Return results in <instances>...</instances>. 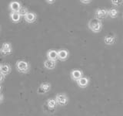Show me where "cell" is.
<instances>
[{
    "instance_id": "cell-26",
    "label": "cell",
    "mask_w": 123,
    "mask_h": 116,
    "mask_svg": "<svg viewBox=\"0 0 123 116\" xmlns=\"http://www.w3.org/2000/svg\"><path fill=\"white\" fill-rule=\"evenodd\" d=\"M0 31H1V26H0Z\"/></svg>"
},
{
    "instance_id": "cell-7",
    "label": "cell",
    "mask_w": 123,
    "mask_h": 116,
    "mask_svg": "<svg viewBox=\"0 0 123 116\" xmlns=\"http://www.w3.org/2000/svg\"><path fill=\"white\" fill-rule=\"evenodd\" d=\"M70 76H71V78L73 80H75L77 82L80 78H82L83 77V72L79 69H74L71 71Z\"/></svg>"
},
{
    "instance_id": "cell-23",
    "label": "cell",
    "mask_w": 123,
    "mask_h": 116,
    "mask_svg": "<svg viewBox=\"0 0 123 116\" xmlns=\"http://www.w3.org/2000/svg\"><path fill=\"white\" fill-rule=\"evenodd\" d=\"M3 100H4V96H3V94H0V104L2 103Z\"/></svg>"
},
{
    "instance_id": "cell-6",
    "label": "cell",
    "mask_w": 123,
    "mask_h": 116,
    "mask_svg": "<svg viewBox=\"0 0 123 116\" xmlns=\"http://www.w3.org/2000/svg\"><path fill=\"white\" fill-rule=\"evenodd\" d=\"M51 87H52V85L50 83L43 82V83H42L39 85V87H38V94H45V93L49 92L50 90H51Z\"/></svg>"
},
{
    "instance_id": "cell-15",
    "label": "cell",
    "mask_w": 123,
    "mask_h": 116,
    "mask_svg": "<svg viewBox=\"0 0 123 116\" xmlns=\"http://www.w3.org/2000/svg\"><path fill=\"white\" fill-rule=\"evenodd\" d=\"M44 67L48 69V70H53L54 68L56 66V61H54V60H45L44 61Z\"/></svg>"
},
{
    "instance_id": "cell-4",
    "label": "cell",
    "mask_w": 123,
    "mask_h": 116,
    "mask_svg": "<svg viewBox=\"0 0 123 116\" xmlns=\"http://www.w3.org/2000/svg\"><path fill=\"white\" fill-rule=\"evenodd\" d=\"M0 52L4 56L10 55L12 53V44L8 42L3 43L2 45V48L0 50Z\"/></svg>"
},
{
    "instance_id": "cell-16",
    "label": "cell",
    "mask_w": 123,
    "mask_h": 116,
    "mask_svg": "<svg viewBox=\"0 0 123 116\" xmlns=\"http://www.w3.org/2000/svg\"><path fill=\"white\" fill-rule=\"evenodd\" d=\"M10 19H11L12 22L18 23V22H20L21 15H19L18 13H13V12H11V13H10Z\"/></svg>"
},
{
    "instance_id": "cell-11",
    "label": "cell",
    "mask_w": 123,
    "mask_h": 116,
    "mask_svg": "<svg viewBox=\"0 0 123 116\" xmlns=\"http://www.w3.org/2000/svg\"><path fill=\"white\" fill-rule=\"evenodd\" d=\"M90 79L87 77H82V78H80L77 81V84L81 88H86L88 87V85L89 84Z\"/></svg>"
},
{
    "instance_id": "cell-10",
    "label": "cell",
    "mask_w": 123,
    "mask_h": 116,
    "mask_svg": "<svg viewBox=\"0 0 123 116\" xmlns=\"http://www.w3.org/2000/svg\"><path fill=\"white\" fill-rule=\"evenodd\" d=\"M9 8L12 12H13V13H18V11L20 10V9L22 8V5L19 2L13 1L9 3Z\"/></svg>"
},
{
    "instance_id": "cell-21",
    "label": "cell",
    "mask_w": 123,
    "mask_h": 116,
    "mask_svg": "<svg viewBox=\"0 0 123 116\" xmlns=\"http://www.w3.org/2000/svg\"><path fill=\"white\" fill-rule=\"evenodd\" d=\"M80 2L82 4H85V5H86V4H90L92 2L91 0H80Z\"/></svg>"
},
{
    "instance_id": "cell-22",
    "label": "cell",
    "mask_w": 123,
    "mask_h": 116,
    "mask_svg": "<svg viewBox=\"0 0 123 116\" xmlns=\"http://www.w3.org/2000/svg\"><path fill=\"white\" fill-rule=\"evenodd\" d=\"M5 77H6L5 75H3V74H2V73H0V84H1L4 80H5Z\"/></svg>"
},
{
    "instance_id": "cell-8",
    "label": "cell",
    "mask_w": 123,
    "mask_h": 116,
    "mask_svg": "<svg viewBox=\"0 0 123 116\" xmlns=\"http://www.w3.org/2000/svg\"><path fill=\"white\" fill-rule=\"evenodd\" d=\"M115 42H116V36H115V34L110 33V34L106 35V36L104 37V43L108 46L113 45Z\"/></svg>"
},
{
    "instance_id": "cell-20",
    "label": "cell",
    "mask_w": 123,
    "mask_h": 116,
    "mask_svg": "<svg viewBox=\"0 0 123 116\" xmlns=\"http://www.w3.org/2000/svg\"><path fill=\"white\" fill-rule=\"evenodd\" d=\"M110 2L114 6H120L123 4V0H111Z\"/></svg>"
},
{
    "instance_id": "cell-3",
    "label": "cell",
    "mask_w": 123,
    "mask_h": 116,
    "mask_svg": "<svg viewBox=\"0 0 123 116\" xmlns=\"http://www.w3.org/2000/svg\"><path fill=\"white\" fill-rule=\"evenodd\" d=\"M55 99L57 102V104H59L60 106L66 105L68 102V98L65 93H59V94H57L55 95Z\"/></svg>"
},
{
    "instance_id": "cell-9",
    "label": "cell",
    "mask_w": 123,
    "mask_h": 116,
    "mask_svg": "<svg viewBox=\"0 0 123 116\" xmlns=\"http://www.w3.org/2000/svg\"><path fill=\"white\" fill-rule=\"evenodd\" d=\"M69 56V52L67 50L65 49H61L58 50V60L61 61H65Z\"/></svg>"
},
{
    "instance_id": "cell-5",
    "label": "cell",
    "mask_w": 123,
    "mask_h": 116,
    "mask_svg": "<svg viewBox=\"0 0 123 116\" xmlns=\"http://www.w3.org/2000/svg\"><path fill=\"white\" fill-rule=\"evenodd\" d=\"M108 13H109V9L98 8V9H97L95 12V18L99 19V20H102L103 19H105L108 15H108Z\"/></svg>"
},
{
    "instance_id": "cell-2",
    "label": "cell",
    "mask_w": 123,
    "mask_h": 116,
    "mask_svg": "<svg viewBox=\"0 0 123 116\" xmlns=\"http://www.w3.org/2000/svg\"><path fill=\"white\" fill-rule=\"evenodd\" d=\"M15 67H16L17 71L22 73H29L30 70V65L27 61L23 60H17L15 63Z\"/></svg>"
},
{
    "instance_id": "cell-12",
    "label": "cell",
    "mask_w": 123,
    "mask_h": 116,
    "mask_svg": "<svg viewBox=\"0 0 123 116\" xmlns=\"http://www.w3.org/2000/svg\"><path fill=\"white\" fill-rule=\"evenodd\" d=\"M0 71H1L2 74L6 76L11 73L12 67L9 64H0Z\"/></svg>"
},
{
    "instance_id": "cell-17",
    "label": "cell",
    "mask_w": 123,
    "mask_h": 116,
    "mask_svg": "<svg viewBox=\"0 0 123 116\" xmlns=\"http://www.w3.org/2000/svg\"><path fill=\"white\" fill-rule=\"evenodd\" d=\"M46 104H47L48 108H50V109H54V108H55L57 105V102L55 98H49L47 100Z\"/></svg>"
},
{
    "instance_id": "cell-1",
    "label": "cell",
    "mask_w": 123,
    "mask_h": 116,
    "mask_svg": "<svg viewBox=\"0 0 123 116\" xmlns=\"http://www.w3.org/2000/svg\"><path fill=\"white\" fill-rule=\"evenodd\" d=\"M102 20H99V19L95 18L91 19L88 22V27L92 32H93L94 33H100L102 29Z\"/></svg>"
},
{
    "instance_id": "cell-25",
    "label": "cell",
    "mask_w": 123,
    "mask_h": 116,
    "mask_svg": "<svg viewBox=\"0 0 123 116\" xmlns=\"http://www.w3.org/2000/svg\"><path fill=\"white\" fill-rule=\"evenodd\" d=\"M2 85L0 84V94H1V91H2Z\"/></svg>"
},
{
    "instance_id": "cell-13",
    "label": "cell",
    "mask_w": 123,
    "mask_h": 116,
    "mask_svg": "<svg viewBox=\"0 0 123 116\" xmlns=\"http://www.w3.org/2000/svg\"><path fill=\"white\" fill-rule=\"evenodd\" d=\"M24 19H25V20L26 22L32 23V22H34L36 20L37 15L35 13H30V12H29V13L24 16Z\"/></svg>"
},
{
    "instance_id": "cell-19",
    "label": "cell",
    "mask_w": 123,
    "mask_h": 116,
    "mask_svg": "<svg viewBox=\"0 0 123 116\" xmlns=\"http://www.w3.org/2000/svg\"><path fill=\"white\" fill-rule=\"evenodd\" d=\"M29 13V10H28V9H27L26 7H24V6H22V8L20 9V10L18 11V13H19V15H21V17L22 16H23L24 17L25 15Z\"/></svg>"
},
{
    "instance_id": "cell-24",
    "label": "cell",
    "mask_w": 123,
    "mask_h": 116,
    "mask_svg": "<svg viewBox=\"0 0 123 116\" xmlns=\"http://www.w3.org/2000/svg\"><path fill=\"white\" fill-rule=\"evenodd\" d=\"M46 2L48 4H54L55 2V0H52V1H50V0H46Z\"/></svg>"
},
{
    "instance_id": "cell-27",
    "label": "cell",
    "mask_w": 123,
    "mask_h": 116,
    "mask_svg": "<svg viewBox=\"0 0 123 116\" xmlns=\"http://www.w3.org/2000/svg\"><path fill=\"white\" fill-rule=\"evenodd\" d=\"M0 73H1V71H0Z\"/></svg>"
},
{
    "instance_id": "cell-18",
    "label": "cell",
    "mask_w": 123,
    "mask_h": 116,
    "mask_svg": "<svg viewBox=\"0 0 123 116\" xmlns=\"http://www.w3.org/2000/svg\"><path fill=\"white\" fill-rule=\"evenodd\" d=\"M118 11L115 9V8H111V9H109V13H108V15L109 16L111 19H115L118 16Z\"/></svg>"
},
{
    "instance_id": "cell-14",
    "label": "cell",
    "mask_w": 123,
    "mask_h": 116,
    "mask_svg": "<svg viewBox=\"0 0 123 116\" xmlns=\"http://www.w3.org/2000/svg\"><path fill=\"white\" fill-rule=\"evenodd\" d=\"M48 60L56 61L58 60V51L55 50H49L46 53Z\"/></svg>"
}]
</instances>
